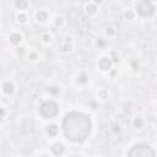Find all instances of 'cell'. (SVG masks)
Here are the masks:
<instances>
[{"label":"cell","instance_id":"6da1fadb","mask_svg":"<svg viewBox=\"0 0 157 157\" xmlns=\"http://www.w3.org/2000/svg\"><path fill=\"white\" fill-rule=\"evenodd\" d=\"M63 129L67 139L72 141H83L91 131L90 119L77 112L66 114L63 121Z\"/></svg>","mask_w":157,"mask_h":157},{"label":"cell","instance_id":"7a4b0ae2","mask_svg":"<svg viewBox=\"0 0 157 157\" xmlns=\"http://www.w3.org/2000/svg\"><path fill=\"white\" fill-rule=\"evenodd\" d=\"M129 157H155V152L147 145H136L129 152Z\"/></svg>","mask_w":157,"mask_h":157},{"label":"cell","instance_id":"3957f363","mask_svg":"<svg viewBox=\"0 0 157 157\" xmlns=\"http://www.w3.org/2000/svg\"><path fill=\"white\" fill-rule=\"evenodd\" d=\"M40 114L44 118H53L58 114V104L53 101H45L40 105Z\"/></svg>","mask_w":157,"mask_h":157},{"label":"cell","instance_id":"277c9868","mask_svg":"<svg viewBox=\"0 0 157 157\" xmlns=\"http://www.w3.org/2000/svg\"><path fill=\"white\" fill-rule=\"evenodd\" d=\"M137 11L142 16H150L153 12V6L148 1H141L137 4Z\"/></svg>","mask_w":157,"mask_h":157},{"label":"cell","instance_id":"5b68a950","mask_svg":"<svg viewBox=\"0 0 157 157\" xmlns=\"http://www.w3.org/2000/svg\"><path fill=\"white\" fill-rule=\"evenodd\" d=\"M110 65H112V63H110V60L108 58H103L99 61V66H101L102 70H108L110 67Z\"/></svg>","mask_w":157,"mask_h":157},{"label":"cell","instance_id":"8992f818","mask_svg":"<svg viewBox=\"0 0 157 157\" xmlns=\"http://www.w3.org/2000/svg\"><path fill=\"white\" fill-rule=\"evenodd\" d=\"M52 151H53V152H54L56 156H59V155H60V153L64 151V146H63L61 144H55V145L52 147Z\"/></svg>","mask_w":157,"mask_h":157},{"label":"cell","instance_id":"52a82bcc","mask_svg":"<svg viewBox=\"0 0 157 157\" xmlns=\"http://www.w3.org/2000/svg\"><path fill=\"white\" fill-rule=\"evenodd\" d=\"M10 39H11L12 43H18V42L21 40V34H18V33H13V34L10 36Z\"/></svg>","mask_w":157,"mask_h":157},{"label":"cell","instance_id":"ba28073f","mask_svg":"<svg viewBox=\"0 0 157 157\" xmlns=\"http://www.w3.org/2000/svg\"><path fill=\"white\" fill-rule=\"evenodd\" d=\"M4 91H5L6 93H10V92H12V85H11L10 82H6V83L4 85Z\"/></svg>","mask_w":157,"mask_h":157},{"label":"cell","instance_id":"9c48e42d","mask_svg":"<svg viewBox=\"0 0 157 157\" xmlns=\"http://www.w3.org/2000/svg\"><path fill=\"white\" fill-rule=\"evenodd\" d=\"M56 131H58V129H56L55 125H52V126L48 128V134H49V135H55Z\"/></svg>","mask_w":157,"mask_h":157},{"label":"cell","instance_id":"30bf717a","mask_svg":"<svg viewBox=\"0 0 157 157\" xmlns=\"http://www.w3.org/2000/svg\"><path fill=\"white\" fill-rule=\"evenodd\" d=\"M16 6H17L18 9H23V7L27 6V2H25V1H17V2H16Z\"/></svg>","mask_w":157,"mask_h":157},{"label":"cell","instance_id":"8fae6325","mask_svg":"<svg viewBox=\"0 0 157 157\" xmlns=\"http://www.w3.org/2000/svg\"><path fill=\"white\" fill-rule=\"evenodd\" d=\"M45 17H47L45 12H38V13H37V18H38V20H40V21L45 20Z\"/></svg>","mask_w":157,"mask_h":157},{"label":"cell","instance_id":"7c38bea8","mask_svg":"<svg viewBox=\"0 0 157 157\" xmlns=\"http://www.w3.org/2000/svg\"><path fill=\"white\" fill-rule=\"evenodd\" d=\"M40 157H47V156H40Z\"/></svg>","mask_w":157,"mask_h":157}]
</instances>
